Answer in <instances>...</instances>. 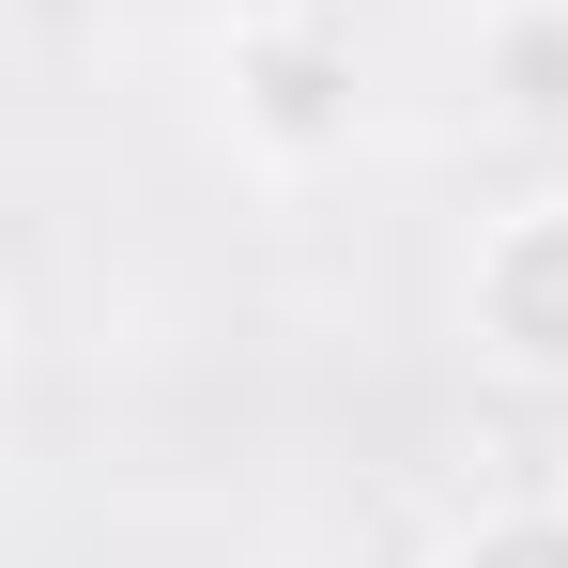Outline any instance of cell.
<instances>
[{
	"label": "cell",
	"instance_id": "6da1fadb",
	"mask_svg": "<svg viewBox=\"0 0 568 568\" xmlns=\"http://www.w3.org/2000/svg\"><path fill=\"white\" fill-rule=\"evenodd\" d=\"M507 338L523 354H568V231H523L507 246Z\"/></svg>",
	"mask_w": 568,
	"mask_h": 568
},
{
	"label": "cell",
	"instance_id": "7a4b0ae2",
	"mask_svg": "<svg viewBox=\"0 0 568 568\" xmlns=\"http://www.w3.org/2000/svg\"><path fill=\"white\" fill-rule=\"evenodd\" d=\"M262 93H277V123H292V139H307V123L338 108V78H323V62H262Z\"/></svg>",
	"mask_w": 568,
	"mask_h": 568
},
{
	"label": "cell",
	"instance_id": "3957f363",
	"mask_svg": "<svg viewBox=\"0 0 568 568\" xmlns=\"http://www.w3.org/2000/svg\"><path fill=\"white\" fill-rule=\"evenodd\" d=\"M523 93H538V108H568V31H523Z\"/></svg>",
	"mask_w": 568,
	"mask_h": 568
}]
</instances>
